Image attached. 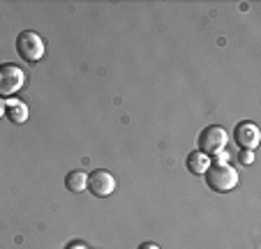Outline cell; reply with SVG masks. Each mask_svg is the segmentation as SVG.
<instances>
[{
  "label": "cell",
  "instance_id": "2",
  "mask_svg": "<svg viewBox=\"0 0 261 249\" xmlns=\"http://www.w3.org/2000/svg\"><path fill=\"white\" fill-rule=\"evenodd\" d=\"M16 51H19V56L25 63H40L44 58L46 44L42 39V35H37L35 30H23L16 37Z\"/></svg>",
  "mask_w": 261,
  "mask_h": 249
},
{
  "label": "cell",
  "instance_id": "11",
  "mask_svg": "<svg viewBox=\"0 0 261 249\" xmlns=\"http://www.w3.org/2000/svg\"><path fill=\"white\" fill-rule=\"evenodd\" d=\"M139 249H160V247L155 242H141L139 244Z\"/></svg>",
  "mask_w": 261,
  "mask_h": 249
},
{
  "label": "cell",
  "instance_id": "4",
  "mask_svg": "<svg viewBox=\"0 0 261 249\" xmlns=\"http://www.w3.org/2000/svg\"><path fill=\"white\" fill-rule=\"evenodd\" d=\"M25 83V74L14 65L0 67V95H14Z\"/></svg>",
  "mask_w": 261,
  "mask_h": 249
},
{
  "label": "cell",
  "instance_id": "7",
  "mask_svg": "<svg viewBox=\"0 0 261 249\" xmlns=\"http://www.w3.org/2000/svg\"><path fill=\"white\" fill-rule=\"evenodd\" d=\"M65 187H67L72 194H79V191L88 189V176L84 171H72L65 176Z\"/></svg>",
  "mask_w": 261,
  "mask_h": 249
},
{
  "label": "cell",
  "instance_id": "3",
  "mask_svg": "<svg viewBox=\"0 0 261 249\" xmlns=\"http://www.w3.org/2000/svg\"><path fill=\"white\" fill-rule=\"evenodd\" d=\"M227 129L220 127V125H211V127H206L201 134H199V152H203V155H220L224 148H227Z\"/></svg>",
  "mask_w": 261,
  "mask_h": 249
},
{
  "label": "cell",
  "instance_id": "8",
  "mask_svg": "<svg viewBox=\"0 0 261 249\" xmlns=\"http://www.w3.org/2000/svg\"><path fill=\"white\" fill-rule=\"evenodd\" d=\"M208 166H211V157L203 155V152L197 150V152H192V155H188V169L194 176H203Z\"/></svg>",
  "mask_w": 261,
  "mask_h": 249
},
{
  "label": "cell",
  "instance_id": "6",
  "mask_svg": "<svg viewBox=\"0 0 261 249\" xmlns=\"http://www.w3.org/2000/svg\"><path fill=\"white\" fill-rule=\"evenodd\" d=\"M236 143L241 146V150H254L256 143H259V129L252 122H241L236 127V134H233Z\"/></svg>",
  "mask_w": 261,
  "mask_h": 249
},
{
  "label": "cell",
  "instance_id": "5",
  "mask_svg": "<svg viewBox=\"0 0 261 249\" xmlns=\"http://www.w3.org/2000/svg\"><path fill=\"white\" fill-rule=\"evenodd\" d=\"M88 189H90V194L99 196V199H107L116 189V178L109 171H95L88 176Z\"/></svg>",
  "mask_w": 261,
  "mask_h": 249
},
{
  "label": "cell",
  "instance_id": "12",
  "mask_svg": "<svg viewBox=\"0 0 261 249\" xmlns=\"http://www.w3.org/2000/svg\"><path fill=\"white\" fill-rule=\"evenodd\" d=\"M3 111H5V104L0 102V116H3Z\"/></svg>",
  "mask_w": 261,
  "mask_h": 249
},
{
  "label": "cell",
  "instance_id": "9",
  "mask_svg": "<svg viewBox=\"0 0 261 249\" xmlns=\"http://www.w3.org/2000/svg\"><path fill=\"white\" fill-rule=\"evenodd\" d=\"M5 113H7V118H10L14 125H21V122H25V118H28V108H25V104L14 102V99L5 106Z\"/></svg>",
  "mask_w": 261,
  "mask_h": 249
},
{
  "label": "cell",
  "instance_id": "10",
  "mask_svg": "<svg viewBox=\"0 0 261 249\" xmlns=\"http://www.w3.org/2000/svg\"><path fill=\"white\" fill-rule=\"evenodd\" d=\"M238 159L243 161V164H252L254 161V155H252V150H241V157Z\"/></svg>",
  "mask_w": 261,
  "mask_h": 249
},
{
  "label": "cell",
  "instance_id": "1",
  "mask_svg": "<svg viewBox=\"0 0 261 249\" xmlns=\"http://www.w3.org/2000/svg\"><path fill=\"white\" fill-rule=\"evenodd\" d=\"M206 185L211 187L215 194H224V191L233 189L238 185V173L233 171L227 161H217L206 169Z\"/></svg>",
  "mask_w": 261,
  "mask_h": 249
}]
</instances>
